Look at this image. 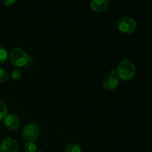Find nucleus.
Masks as SVG:
<instances>
[{"instance_id":"nucleus-16","label":"nucleus","mask_w":152,"mask_h":152,"mask_svg":"<svg viewBox=\"0 0 152 152\" xmlns=\"http://www.w3.org/2000/svg\"><path fill=\"white\" fill-rule=\"evenodd\" d=\"M37 152H44V151H37Z\"/></svg>"},{"instance_id":"nucleus-14","label":"nucleus","mask_w":152,"mask_h":152,"mask_svg":"<svg viewBox=\"0 0 152 152\" xmlns=\"http://www.w3.org/2000/svg\"><path fill=\"white\" fill-rule=\"evenodd\" d=\"M11 77L14 80H19L22 78V72L19 69H14L11 73Z\"/></svg>"},{"instance_id":"nucleus-15","label":"nucleus","mask_w":152,"mask_h":152,"mask_svg":"<svg viewBox=\"0 0 152 152\" xmlns=\"http://www.w3.org/2000/svg\"><path fill=\"white\" fill-rule=\"evenodd\" d=\"M16 0H3V3L6 6H12L15 3Z\"/></svg>"},{"instance_id":"nucleus-13","label":"nucleus","mask_w":152,"mask_h":152,"mask_svg":"<svg viewBox=\"0 0 152 152\" xmlns=\"http://www.w3.org/2000/svg\"><path fill=\"white\" fill-rule=\"evenodd\" d=\"M8 73L3 68H0V83H5L8 80Z\"/></svg>"},{"instance_id":"nucleus-4","label":"nucleus","mask_w":152,"mask_h":152,"mask_svg":"<svg viewBox=\"0 0 152 152\" xmlns=\"http://www.w3.org/2000/svg\"><path fill=\"white\" fill-rule=\"evenodd\" d=\"M39 128L35 123H28L22 130V136L27 142H34L39 136Z\"/></svg>"},{"instance_id":"nucleus-11","label":"nucleus","mask_w":152,"mask_h":152,"mask_svg":"<svg viewBox=\"0 0 152 152\" xmlns=\"http://www.w3.org/2000/svg\"><path fill=\"white\" fill-rule=\"evenodd\" d=\"M7 115V107L6 104L0 99V120Z\"/></svg>"},{"instance_id":"nucleus-7","label":"nucleus","mask_w":152,"mask_h":152,"mask_svg":"<svg viewBox=\"0 0 152 152\" xmlns=\"http://www.w3.org/2000/svg\"><path fill=\"white\" fill-rule=\"evenodd\" d=\"M120 84V80L117 76L109 75L103 80V88L107 91H114Z\"/></svg>"},{"instance_id":"nucleus-8","label":"nucleus","mask_w":152,"mask_h":152,"mask_svg":"<svg viewBox=\"0 0 152 152\" xmlns=\"http://www.w3.org/2000/svg\"><path fill=\"white\" fill-rule=\"evenodd\" d=\"M109 4V0H91V7L94 11L101 13L108 9Z\"/></svg>"},{"instance_id":"nucleus-3","label":"nucleus","mask_w":152,"mask_h":152,"mask_svg":"<svg viewBox=\"0 0 152 152\" xmlns=\"http://www.w3.org/2000/svg\"><path fill=\"white\" fill-rule=\"evenodd\" d=\"M137 27L136 22L132 18L124 16L121 18L117 22V28L121 33L125 34H132Z\"/></svg>"},{"instance_id":"nucleus-17","label":"nucleus","mask_w":152,"mask_h":152,"mask_svg":"<svg viewBox=\"0 0 152 152\" xmlns=\"http://www.w3.org/2000/svg\"><path fill=\"white\" fill-rule=\"evenodd\" d=\"M0 152H3L2 151H1V148H0Z\"/></svg>"},{"instance_id":"nucleus-12","label":"nucleus","mask_w":152,"mask_h":152,"mask_svg":"<svg viewBox=\"0 0 152 152\" xmlns=\"http://www.w3.org/2000/svg\"><path fill=\"white\" fill-rule=\"evenodd\" d=\"M8 58L7 51L2 47H0V64L4 63Z\"/></svg>"},{"instance_id":"nucleus-6","label":"nucleus","mask_w":152,"mask_h":152,"mask_svg":"<svg viewBox=\"0 0 152 152\" xmlns=\"http://www.w3.org/2000/svg\"><path fill=\"white\" fill-rule=\"evenodd\" d=\"M4 125L6 129L9 131L17 130L20 126V120L17 116L14 114H8L4 117Z\"/></svg>"},{"instance_id":"nucleus-10","label":"nucleus","mask_w":152,"mask_h":152,"mask_svg":"<svg viewBox=\"0 0 152 152\" xmlns=\"http://www.w3.org/2000/svg\"><path fill=\"white\" fill-rule=\"evenodd\" d=\"M82 148L78 144L71 143L69 144L65 148V152H81Z\"/></svg>"},{"instance_id":"nucleus-5","label":"nucleus","mask_w":152,"mask_h":152,"mask_svg":"<svg viewBox=\"0 0 152 152\" xmlns=\"http://www.w3.org/2000/svg\"><path fill=\"white\" fill-rule=\"evenodd\" d=\"M0 148L3 152H18L19 145L17 141L11 137H5L0 143Z\"/></svg>"},{"instance_id":"nucleus-9","label":"nucleus","mask_w":152,"mask_h":152,"mask_svg":"<svg viewBox=\"0 0 152 152\" xmlns=\"http://www.w3.org/2000/svg\"><path fill=\"white\" fill-rule=\"evenodd\" d=\"M37 147L34 142H27L24 145L25 152H37Z\"/></svg>"},{"instance_id":"nucleus-2","label":"nucleus","mask_w":152,"mask_h":152,"mask_svg":"<svg viewBox=\"0 0 152 152\" xmlns=\"http://www.w3.org/2000/svg\"><path fill=\"white\" fill-rule=\"evenodd\" d=\"M10 62L14 66L21 68L28 65L32 59V57L22 49L19 48H13L8 54Z\"/></svg>"},{"instance_id":"nucleus-1","label":"nucleus","mask_w":152,"mask_h":152,"mask_svg":"<svg viewBox=\"0 0 152 152\" xmlns=\"http://www.w3.org/2000/svg\"><path fill=\"white\" fill-rule=\"evenodd\" d=\"M116 72L119 79L124 81H129L135 77L137 68L133 62L126 59L120 61L117 65Z\"/></svg>"}]
</instances>
